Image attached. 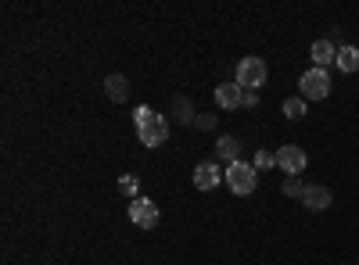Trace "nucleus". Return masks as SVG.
I'll return each instance as SVG.
<instances>
[{
    "instance_id": "2eb2a0df",
    "label": "nucleus",
    "mask_w": 359,
    "mask_h": 265,
    "mask_svg": "<svg viewBox=\"0 0 359 265\" xmlns=\"http://www.w3.org/2000/svg\"><path fill=\"white\" fill-rule=\"evenodd\" d=\"M306 111H309V104H306L302 97H287V101H284V115H287L291 122H298V119H306Z\"/></svg>"
},
{
    "instance_id": "6e6552de",
    "label": "nucleus",
    "mask_w": 359,
    "mask_h": 265,
    "mask_svg": "<svg viewBox=\"0 0 359 265\" xmlns=\"http://www.w3.org/2000/svg\"><path fill=\"white\" fill-rule=\"evenodd\" d=\"M302 204L309 212H327L334 204V194H331V187H323V183H309L306 194H302Z\"/></svg>"
},
{
    "instance_id": "9b49d317",
    "label": "nucleus",
    "mask_w": 359,
    "mask_h": 265,
    "mask_svg": "<svg viewBox=\"0 0 359 265\" xmlns=\"http://www.w3.org/2000/svg\"><path fill=\"white\" fill-rule=\"evenodd\" d=\"M216 158H219V162H226V165L241 162V140H237L233 133H223V136L216 140Z\"/></svg>"
},
{
    "instance_id": "20e7f679",
    "label": "nucleus",
    "mask_w": 359,
    "mask_h": 265,
    "mask_svg": "<svg viewBox=\"0 0 359 265\" xmlns=\"http://www.w3.org/2000/svg\"><path fill=\"white\" fill-rule=\"evenodd\" d=\"M266 76H269V69H266L262 57H255V54L241 57L237 69H233V83L241 86V90H255V94H259V86L266 83Z\"/></svg>"
},
{
    "instance_id": "9d476101",
    "label": "nucleus",
    "mask_w": 359,
    "mask_h": 265,
    "mask_svg": "<svg viewBox=\"0 0 359 265\" xmlns=\"http://www.w3.org/2000/svg\"><path fill=\"white\" fill-rule=\"evenodd\" d=\"M212 97H216V104H219L223 111H237V108L245 104V90H241L237 83H219Z\"/></svg>"
},
{
    "instance_id": "ddd939ff",
    "label": "nucleus",
    "mask_w": 359,
    "mask_h": 265,
    "mask_svg": "<svg viewBox=\"0 0 359 265\" xmlns=\"http://www.w3.org/2000/svg\"><path fill=\"white\" fill-rule=\"evenodd\" d=\"M338 72H345V76H355L359 72V47H352V43H341L338 47Z\"/></svg>"
},
{
    "instance_id": "0eeeda50",
    "label": "nucleus",
    "mask_w": 359,
    "mask_h": 265,
    "mask_svg": "<svg viewBox=\"0 0 359 265\" xmlns=\"http://www.w3.org/2000/svg\"><path fill=\"white\" fill-rule=\"evenodd\" d=\"M223 165L219 162H201V165H194V190H201V194H208V190H216L219 183H223Z\"/></svg>"
},
{
    "instance_id": "39448f33",
    "label": "nucleus",
    "mask_w": 359,
    "mask_h": 265,
    "mask_svg": "<svg viewBox=\"0 0 359 265\" xmlns=\"http://www.w3.org/2000/svg\"><path fill=\"white\" fill-rule=\"evenodd\" d=\"M126 215H130V222H133L137 229H155L158 219H162L158 204H155V201H147V197H133V201H130V208H126Z\"/></svg>"
},
{
    "instance_id": "4468645a",
    "label": "nucleus",
    "mask_w": 359,
    "mask_h": 265,
    "mask_svg": "<svg viewBox=\"0 0 359 265\" xmlns=\"http://www.w3.org/2000/svg\"><path fill=\"white\" fill-rule=\"evenodd\" d=\"M172 115H176L180 126H194V119H198V111H194L191 97H176V101H172Z\"/></svg>"
},
{
    "instance_id": "6ab92c4d",
    "label": "nucleus",
    "mask_w": 359,
    "mask_h": 265,
    "mask_svg": "<svg viewBox=\"0 0 359 265\" xmlns=\"http://www.w3.org/2000/svg\"><path fill=\"white\" fill-rule=\"evenodd\" d=\"M194 126H198V129H216V115H198Z\"/></svg>"
},
{
    "instance_id": "1a4fd4ad",
    "label": "nucleus",
    "mask_w": 359,
    "mask_h": 265,
    "mask_svg": "<svg viewBox=\"0 0 359 265\" xmlns=\"http://www.w3.org/2000/svg\"><path fill=\"white\" fill-rule=\"evenodd\" d=\"M309 57H313V69H331V65L338 62V43H334L331 36H323V40L313 43Z\"/></svg>"
},
{
    "instance_id": "aec40b11",
    "label": "nucleus",
    "mask_w": 359,
    "mask_h": 265,
    "mask_svg": "<svg viewBox=\"0 0 359 265\" xmlns=\"http://www.w3.org/2000/svg\"><path fill=\"white\" fill-rule=\"evenodd\" d=\"M241 108H248V111L259 108V94H255V90H245V104H241Z\"/></svg>"
},
{
    "instance_id": "f03ea898",
    "label": "nucleus",
    "mask_w": 359,
    "mask_h": 265,
    "mask_svg": "<svg viewBox=\"0 0 359 265\" xmlns=\"http://www.w3.org/2000/svg\"><path fill=\"white\" fill-rule=\"evenodd\" d=\"M223 183L230 187V194H237V197H248V194H255V187H259V169L252 165V162H233V165H226V172H223Z\"/></svg>"
},
{
    "instance_id": "f257e3e1",
    "label": "nucleus",
    "mask_w": 359,
    "mask_h": 265,
    "mask_svg": "<svg viewBox=\"0 0 359 265\" xmlns=\"http://www.w3.org/2000/svg\"><path fill=\"white\" fill-rule=\"evenodd\" d=\"M133 126H137V140L144 147H162L169 140V119H165V115H158L151 104H137Z\"/></svg>"
},
{
    "instance_id": "dca6fc26",
    "label": "nucleus",
    "mask_w": 359,
    "mask_h": 265,
    "mask_svg": "<svg viewBox=\"0 0 359 265\" xmlns=\"http://www.w3.org/2000/svg\"><path fill=\"white\" fill-rule=\"evenodd\" d=\"M118 194H126L130 201L140 197V176H118Z\"/></svg>"
},
{
    "instance_id": "a211bd4d",
    "label": "nucleus",
    "mask_w": 359,
    "mask_h": 265,
    "mask_svg": "<svg viewBox=\"0 0 359 265\" xmlns=\"http://www.w3.org/2000/svg\"><path fill=\"white\" fill-rule=\"evenodd\" d=\"M255 169H273L277 165V151H255Z\"/></svg>"
},
{
    "instance_id": "7ed1b4c3",
    "label": "nucleus",
    "mask_w": 359,
    "mask_h": 265,
    "mask_svg": "<svg viewBox=\"0 0 359 265\" xmlns=\"http://www.w3.org/2000/svg\"><path fill=\"white\" fill-rule=\"evenodd\" d=\"M298 97H302L306 104L309 101H327L331 97V72L327 69H309L298 76Z\"/></svg>"
},
{
    "instance_id": "f8f14e48",
    "label": "nucleus",
    "mask_w": 359,
    "mask_h": 265,
    "mask_svg": "<svg viewBox=\"0 0 359 265\" xmlns=\"http://www.w3.org/2000/svg\"><path fill=\"white\" fill-rule=\"evenodd\" d=\"M104 94H108L111 104H123V101L130 97V79H126L123 72H111V76L104 79Z\"/></svg>"
},
{
    "instance_id": "f3484780",
    "label": "nucleus",
    "mask_w": 359,
    "mask_h": 265,
    "mask_svg": "<svg viewBox=\"0 0 359 265\" xmlns=\"http://www.w3.org/2000/svg\"><path fill=\"white\" fill-rule=\"evenodd\" d=\"M280 190H284V197H298V201H302V194H306V183H302V176H287Z\"/></svg>"
},
{
    "instance_id": "423d86ee",
    "label": "nucleus",
    "mask_w": 359,
    "mask_h": 265,
    "mask_svg": "<svg viewBox=\"0 0 359 265\" xmlns=\"http://www.w3.org/2000/svg\"><path fill=\"white\" fill-rule=\"evenodd\" d=\"M306 165H309V155H306L298 143H284L280 151H277V169L287 172V176H302Z\"/></svg>"
}]
</instances>
